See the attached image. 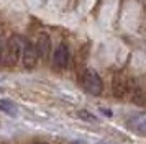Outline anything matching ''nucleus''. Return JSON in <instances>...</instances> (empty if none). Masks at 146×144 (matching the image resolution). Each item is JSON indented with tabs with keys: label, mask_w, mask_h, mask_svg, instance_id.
Here are the masks:
<instances>
[{
	"label": "nucleus",
	"mask_w": 146,
	"mask_h": 144,
	"mask_svg": "<svg viewBox=\"0 0 146 144\" xmlns=\"http://www.w3.org/2000/svg\"><path fill=\"white\" fill-rule=\"evenodd\" d=\"M21 48H23V43H21V39L18 36H12L8 39L7 46H5V49L2 52V62H3V65L13 67L21 56Z\"/></svg>",
	"instance_id": "obj_1"
},
{
	"label": "nucleus",
	"mask_w": 146,
	"mask_h": 144,
	"mask_svg": "<svg viewBox=\"0 0 146 144\" xmlns=\"http://www.w3.org/2000/svg\"><path fill=\"white\" fill-rule=\"evenodd\" d=\"M80 82H82V87L86 89L89 93L92 95H100L102 90H104V84H102V79L94 69H86L80 75Z\"/></svg>",
	"instance_id": "obj_2"
},
{
	"label": "nucleus",
	"mask_w": 146,
	"mask_h": 144,
	"mask_svg": "<svg viewBox=\"0 0 146 144\" xmlns=\"http://www.w3.org/2000/svg\"><path fill=\"white\" fill-rule=\"evenodd\" d=\"M21 59H23V65L27 69H33L36 62H38V54L35 51V44L31 43H25L21 48Z\"/></svg>",
	"instance_id": "obj_3"
},
{
	"label": "nucleus",
	"mask_w": 146,
	"mask_h": 144,
	"mask_svg": "<svg viewBox=\"0 0 146 144\" xmlns=\"http://www.w3.org/2000/svg\"><path fill=\"white\" fill-rule=\"evenodd\" d=\"M69 57H71V54H69V48L66 44H59L56 48V51H54V57H53V62L56 67H59V69H66L67 65H69Z\"/></svg>",
	"instance_id": "obj_4"
},
{
	"label": "nucleus",
	"mask_w": 146,
	"mask_h": 144,
	"mask_svg": "<svg viewBox=\"0 0 146 144\" xmlns=\"http://www.w3.org/2000/svg\"><path fill=\"white\" fill-rule=\"evenodd\" d=\"M35 51L38 54V57L46 59L51 52V39L46 33H41L38 39H36V44H35Z\"/></svg>",
	"instance_id": "obj_5"
},
{
	"label": "nucleus",
	"mask_w": 146,
	"mask_h": 144,
	"mask_svg": "<svg viewBox=\"0 0 146 144\" xmlns=\"http://www.w3.org/2000/svg\"><path fill=\"white\" fill-rule=\"evenodd\" d=\"M112 90H113V95L117 98H123L128 92V82L123 75H113V80H112Z\"/></svg>",
	"instance_id": "obj_6"
},
{
	"label": "nucleus",
	"mask_w": 146,
	"mask_h": 144,
	"mask_svg": "<svg viewBox=\"0 0 146 144\" xmlns=\"http://www.w3.org/2000/svg\"><path fill=\"white\" fill-rule=\"evenodd\" d=\"M130 126H131L135 131H138V134H145L146 133V115L145 113H138V115H135L131 118V121H130Z\"/></svg>",
	"instance_id": "obj_7"
},
{
	"label": "nucleus",
	"mask_w": 146,
	"mask_h": 144,
	"mask_svg": "<svg viewBox=\"0 0 146 144\" xmlns=\"http://www.w3.org/2000/svg\"><path fill=\"white\" fill-rule=\"evenodd\" d=\"M0 110L8 113L10 116H17V115H18V108H17L15 103H12L10 100H0Z\"/></svg>",
	"instance_id": "obj_8"
},
{
	"label": "nucleus",
	"mask_w": 146,
	"mask_h": 144,
	"mask_svg": "<svg viewBox=\"0 0 146 144\" xmlns=\"http://www.w3.org/2000/svg\"><path fill=\"white\" fill-rule=\"evenodd\" d=\"M131 93H133V95H131L133 102H135V103H138V105H143V90H141L139 87H135Z\"/></svg>",
	"instance_id": "obj_9"
},
{
	"label": "nucleus",
	"mask_w": 146,
	"mask_h": 144,
	"mask_svg": "<svg viewBox=\"0 0 146 144\" xmlns=\"http://www.w3.org/2000/svg\"><path fill=\"white\" fill-rule=\"evenodd\" d=\"M79 116L80 118H86V121H97V118L92 116L90 113H87V111H79Z\"/></svg>",
	"instance_id": "obj_10"
}]
</instances>
